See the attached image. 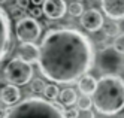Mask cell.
I'll list each match as a JSON object with an SVG mask.
<instances>
[{
    "label": "cell",
    "mask_w": 124,
    "mask_h": 118,
    "mask_svg": "<svg viewBox=\"0 0 124 118\" xmlns=\"http://www.w3.org/2000/svg\"><path fill=\"white\" fill-rule=\"evenodd\" d=\"M42 12L49 20H60L67 12V5L64 0H43Z\"/></svg>",
    "instance_id": "cell-9"
},
{
    "label": "cell",
    "mask_w": 124,
    "mask_h": 118,
    "mask_svg": "<svg viewBox=\"0 0 124 118\" xmlns=\"http://www.w3.org/2000/svg\"><path fill=\"white\" fill-rule=\"evenodd\" d=\"M67 12L72 16H81L84 14V6H82V3H79V2H72L67 6Z\"/></svg>",
    "instance_id": "cell-18"
},
{
    "label": "cell",
    "mask_w": 124,
    "mask_h": 118,
    "mask_svg": "<svg viewBox=\"0 0 124 118\" xmlns=\"http://www.w3.org/2000/svg\"><path fill=\"white\" fill-rule=\"evenodd\" d=\"M42 27L31 16H23L16 21L15 34L20 42H36L40 38Z\"/></svg>",
    "instance_id": "cell-6"
},
{
    "label": "cell",
    "mask_w": 124,
    "mask_h": 118,
    "mask_svg": "<svg viewBox=\"0 0 124 118\" xmlns=\"http://www.w3.org/2000/svg\"><path fill=\"white\" fill-rule=\"evenodd\" d=\"M6 2V0H0V3H5Z\"/></svg>",
    "instance_id": "cell-28"
},
{
    "label": "cell",
    "mask_w": 124,
    "mask_h": 118,
    "mask_svg": "<svg viewBox=\"0 0 124 118\" xmlns=\"http://www.w3.org/2000/svg\"><path fill=\"white\" fill-rule=\"evenodd\" d=\"M3 75L8 84L12 85H25L33 79V67L29 63L23 61L21 58H12L5 66Z\"/></svg>",
    "instance_id": "cell-4"
},
{
    "label": "cell",
    "mask_w": 124,
    "mask_h": 118,
    "mask_svg": "<svg viewBox=\"0 0 124 118\" xmlns=\"http://www.w3.org/2000/svg\"><path fill=\"white\" fill-rule=\"evenodd\" d=\"M102 29H103V33L108 36V38H111V36H118V33H120V27L115 21H108L106 24H103Z\"/></svg>",
    "instance_id": "cell-17"
},
{
    "label": "cell",
    "mask_w": 124,
    "mask_h": 118,
    "mask_svg": "<svg viewBox=\"0 0 124 118\" xmlns=\"http://www.w3.org/2000/svg\"><path fill=\"white\" fill-rule=\"evenodd\" d=\"M93 106L102 115H115L124 109V79L120 75H103L93 93Z\"/></svg>",
    "instance_id": "cell-2"
},
{
    "label": "cell",
    "mask_w": 124,
    "mask_h": 118,
    "mask_svg": "<svg viewBox=\"0 0 124 118\" xmlns=\"http://www.w3.org/2000/svg\"><path fill=\"white\" fill-rule=\"evenodd\" d=\"M118 27H120V31H123V33H124V18L121 20V23L118 24Z\"/></svg>",
    "instance_id": "cell-27"
},
{
    "label": "cell",
    "mask_w": 124,
    "mask_h": 118,
    "mask_svg": "<svg viewBox=\"0 0 124 118\" xmlns=\"http://www.w3.org/2000/svg\"><path fill=\"white\" fill-rule=\"evenodd\" d=\"M58 93L60 90L55 84H46L45 88H43V96H45V100H49V102H54L55 99L58 97Z\"/></svg>",
    "instance_id": "cell-15"
},
{
    "label": "cell",
    "mask_w": 124,
    "mask_h": 118,
    "mask_svg": "<svg viewBox=\"0 0 124 118\" xmlns=\"http://www.w3.org/2000/svg\"><path fill=\"white\" fill-rule=\"evenodd\" d=\"M16 2V6L18 8H21V9H25L29 6V3H30V0H15Z\"/></svg>",
    "instance_id": "cell-25"
},
{
    "label": "cell",
    "mask_w": 124,
    "mask_h": 118,
    "mask_svg": "<svg viewBox=\"0 0 124 118\" xmlns=\"http://www.w3.org/2000/svg\"><path fill=\"white\" fill-rule=\"evenodd\" d=\"M64 117L66 118H78L79 117V109L78 108H70V109L64 111Z\"/></svg>",
    "instance_id": "cell-22"
},
{
    "label": "cell",
    "mask_w": 124,
    "mask_h": 118,
    "mask_svg": "<svg viewBox=\"0 0 124 118\" xmlns=\"http://www.w3.org/2000/svg\"><path fill=\"white\" fill-rule=\"evenodd\" d=\"M76 91L73 88H63L58 93V100L61 106H72L73 103H76Z\"/></svg>",
    "instance_id": "cell-14"
},
{
    "label": "cell",
    "mask_w": 124,
    "mask_h": 118,
    "mask_svg": "<svg viewBox=\"0 0 124 118\" xmlns=\"http://www.w3.org/2000/svg\"><path fill=\"white\" fill-rule=\"evenodd\" d=\"M76 105H78L79 111H90V108L93 106V100H91L90 96L82 94V96H79L76 99Z\"/></svg>",
    "instance_id": "cell-16"
},
{
    "label": "cell",
    "mask_w": 124,
    "mask_h": 118,
    "mask_svg": "<svg viewBox=\"0 0 124 118\" xmlns=\"http://www.w3.org/2000/svg\"><path fill=\"white\" fill-rule=\"evenodd\" d=\"M20 99H21V91L16 85L6 84L0 90V102L8 105V106H12L15 103H18Z\"/></svg>",
    "instance_id": "cell-12"
},
{
    "label": "cell",
    "mask_w": 124,
    "mask_h": 118,
    "mask_svg": "<svg viewBox=\"0 0 124 118\" xmlns=\"http://www.w3.org/2000/svg\"><path fill=\"white\" fill-rule=\"evenodd\" d=\"M94 51L90 39L75 29H51L39 47L40 73L55 84H73L91 69Z\"/></svg>",
    "instance_id": "cell-1"
},
{
    "label": "cell",
    "mask_w": 124,
    "mask_h": 118,
    "mask_svg": "<svg viewBox=\"0 0 124 118\" xmlns=\"http://www.w3.org/2000/svg\"><path fill=\"white\" fill-rule=\"evenodd\" d=\"M96 85H97V79L93 75L85 73V75H82L78 79V90L82 94H87V96L93 94L94 90H96Z\"/></svg>",
    "instance_id": "cell-13"
},
{
    "label": "cell",
    "mask_w": 124,
    "mask_h": 118,
    "mask_svg": "<svg viewBox=\"0 0 124 118\" xmlns=\"http://www.w3.org/2000/svg\"><path fill=\"white\" fill-rule=\"evenodd\" d=\"M112 48L117 52H120V54H124V33L115 36L114 43H112Z\"/></svg>",
    "instance_id": "cell-20"
},
{
    "label": "cell",
    "mask_w": 124,
    "mask_h": 118,
    "mask_svg": "<svg viewBox=\"0 0 124 118\" xmlns=\"http://www.w3.org/2000/svg\"><path fill=\"white\" fill-rule=\"evenodd\" d=\"M11 12H12V16H20V15H23V12H24V9L18 8V6H14V8L11 9Z\"/></svg>",
    "instance_id": "cell-24"
},
{
    "label": "cell",
    "mask_w": 124,
    "mask_h": 118,
    "mask_svg": "<svg viewBox=\"0 0 124 118\" xmlns=\"http://www.w3.org/2000/svg\"><path fill=\"white\" fill-rule=\"evenodd\" d=\"M3 118H66L60 102L40 97H27L8 108Z\"/></svg>",
    "instance_id": "cell-3"
},
{
    "label": "cell",
    "mask_w": 124,
    "mask_h": 118,
    "mask_svg": "<svg viewBox=\"0 0 124 118\" xmlns=\"http://www.w3.org/2000/svg\"><path fill=\"white\" fill-rule=\"evenodd\" d=\"M45 82H43V79H40V78H34V79H31V84H30V90H31V93H34V94H40V93H43V88H45Z\"/></svg>",
    "instance_id": "cell-19"
},
{
    "label": "cell",
    "mask_w": 124,
    "mask_h": 118,
    "mask_svg": "<svg viewBox=\"0 0 124 118\" xmlns=\"http://www.w3.org/2000/svg\"><path fill=\"white\" fill-rule=\"evenodd\" d=\"M30 3H33V6H42L43 0H30Z\"/></svg>",
    "instance_id": "cell-26"
},
{
    "label": "cell",
    "mask_w": 124,
    "mask_h": 118,
    "mask_svg": "<svg viewBox=\"0 0 124 118\" xmlns=\"http://www.w3.org/2000/svg\"><path fill=\"white\" fill-rule=\"evenodd\" d=\"M97 67L105 75H118L120 72H124L123 54L117 52L112 47H105L97 55Z\"/></svg>",
    "instance_id": "cell-5"
},
{
    "label": "cell",
    "mask_w": 124,
    "mask_h": 118,
    "mask_svg": "<svg viewBox=\"0 0 124 118\" xmlns=\"http://www.w3.org/2000/svg\"><path fill=\"white\" fill-rule=\"evenodd\" d=\"M100 5L105 15L111 20L124 18V0H102Z\"/></svg>",
    "instance_id": "cell-11"
},
{
    "label": "cell",
    "mask_w": 124,
    "mask_h": 118,
    "mask_svg": "<svg viewBox=\"0 0 124 118\" xmlns=\"http://www.w3.org/2000/svg\"><path fill=\"white\" fill-rule=\"evenodd\" d=\"M105 24L103 15L97 11V9H88V11H84V14L81 15V25L88 31H99Z\"/></svg>",
    "instance_id": "cell-8"
},
{
    "label": "cell",
    "mask_w": 124,
    "mask_h": 118,
    "mask_svg": "<svg viewBox=\"0 0 124 118\" xmlns=\"http://www.w3.org/2000/svg\"><path fill=\"white\" fill-rule=\"evenodd\" d=\"M29 14H30V16H31V18H34V20L43 15V12H42V8H40V6H33L31 9H29Z\"/></svg>",
    "instance_id": "cell-21"
},
{
    "label": "cell",
    "mask_w": 124,
    "mask_h": 118,
    "mask_svg": "<svg viewBox=\"0 0 124 118\" xmlns=\"http://www.w3.org/2000/svg\"><path fill=\"white\" fill-rule=\"evenodd\" d=\"M16 58H21L23 61L29 63V64L38 61L39 47L34 45V42H21L20 47L16 48Z\"/></svg>",
    "instance_id": "cell-10"
},
{
    "label": "cell",
    "mask_w": 124,
    "mask_h": 118,
    "mask_svg": "<svg viewBox=\"0 0 124 118\" xmlns=\"http://www.w3.org/2000/svg\"><path fill=\"white\" fill-rule=\"evenodd\" d=\"M11 20L5 9L0 8V63L5 60L11 49Z\"/></svg>",
    "instance_id": "cell-7"
},
{
    "label": "cell",
    "mask_w": 124,
    "mask_h": 118,
    "mask_svg": "<svg viewBox=\"0 0 124 118\" xmlns=\"http://www.w3.org/2000/svg\"><path fill=\"white\" fill-rule=\"evenodd\" d=\"M78 118H94V114L91 111H79Z\"/></svg>",
    "instance_id": "cell-23"
}]
</instances>
